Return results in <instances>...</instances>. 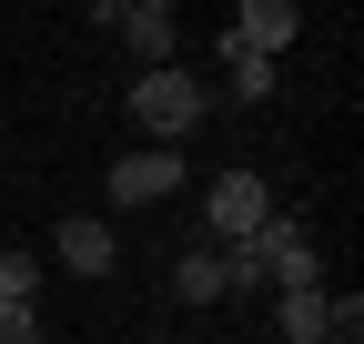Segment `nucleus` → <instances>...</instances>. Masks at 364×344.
Masks as SVG:
<instances>
[{
	"instance_id": "obj_10",
	"label": "nucleus",
	"mask_w": 364,
	"mask_h": 344,
	"mask_svg": "<svg viewBox=\"0 0 364 344\" xmlns=\"http://www.w3.org/2000/svg\"><path fill=\"white\" fill-rule=\"evenodd\" d=\"M223 61H233V102H243V112H263V92H273V61H253V51H223Z\"/></svg>"
},
{
	"instance_id": "obj_7",
	"label": "nucleus",
	"mask_w": 364,
	"mask_h": 344,
	"mask_svg": "<svg viewBox=\"0 0 364 344\" xmlns=\"http://www.w3.org/2000/svg\"><path fill=\"white\" fill-rule=\"evenodd\" d=\"M172 284H182V304H213V294H233V264L203 243V253H182V264H172Z\"/></svg>"
},
{
	"instance_id": "obj_11",
	"label": "nucleus",
	"mask_w": 364,
	"mask_h": 344,
	"mask_svg": "<svg viewBox=\"0 0 364 344\" xmlns=\"http://www.w3.org/2000/svg\"><path fill=\"white\" fill-rule=\"evenodd\" d=\"M31 284H41L31 253H0V304H31Z\"/></svg>"
},
{
	"instance_id": "obj_12",
	"label": "nucleus",
	"mask_w": 364,
	"mask_h": 344,
	"mask_svg": "<svg viewBox=\"0 0 364 344\" xmlns=\"http://www.w3.org/2000/svg\"><path fill=\"white\" fill-rule=\"evenodd\" d=\"M324 344H364V304H354V294H344L334 314H324Z\"/></svg>"
},
{
	"instance_id": "obj_5",
	"label": "nucleus",
	"mask_w": 364,
	"mask_h": 344,
	"mask_svg": "<svg viewBox=\"0 0 364 344\" xmlns=\"http://www.w3.org/2000/svg\"><path fill=\"white\" fill-rule=\"evenodd\" d=\"M294 31H304V11H294V0H243V11H233V31H223V51H253V61H273Z\"/></svg>"
},
{
	"instance_id": "obj_2",
	"label": "nucleus",
	"mask_w": 364,
	"mask_h": 344,
	"mask_svg": "<svg viewBox=\"0 0 364 344\" xmlns=\"http://www.w3.org/2000/svg\"><path fill=\"white\" fill-rule=\"evenodd\" d=\"M203 112H213V102H203V81L182 71V61H172V71H142V81H132V122L152 132V152H182V142L203 132Z\"/></svg>"
},
{
	"instance_id": "obj_8",
	"label": "nucleus",
	"mask_w": 364,
	"mask_h": 344,
	"mask_svg": "<svg viewBox=\"0 0 364 344\" xmlns=\"http://www.w3.org/2000/svg\"><path fill=\"white\" fill-rule=\"evenodd\" d=\"M324 314H334L324 284H314V294H284V344H324Z\"/></svg>"
},
{
	"instance_id": "obj_4",
	"label": "nucleus",
	"mask_w": 364,
	"mask_h": 344,
	"mask_svg": "<svg viewBox=\"0 0 364 344\" xmlns=\"http://www.w3.org/2000/svg\"><path fill=\"white\" fill-rule=\"evenodd\" d=\"M102 31H122L142 71H172V41H182V21L162 11V0H112V11H102Z\"/></svg>"
},
{
	"instance_id": "obj_6",
	"label": "nucleus",
	"mask_w": 364,
	"mask_h": 344,
	"mask_svg": "<svg viewBox=\"0 0 364 344\" xmlns=\"http://www.w3.org/2000/svg\"><path fill=\"white\" fill-rule=\"evenodd\" d=\"M162 193H182V152H122L112 162V203H162Z\"/></svg>"
},
{
	"instance_id": "obj_3",
	"label": "nucleus",
	"mask_w": 364,
	"mask_h": 344,
	"mask_svg": "<svg viewBox=\"0 0 364 344\" xmlns=\"http://www.w3.org/2000/svg\"><path fill=\"white\" fill-rule=\"evenodd\" d=\"M203 223H213V243H253V233L273 223V193H263V172H223V183L203 193Z\"/></svg>"
},
{
	"instance_id": "obj_13",
	"label": "nucleus",
	"mask_w": 364,
	"mask_h": 344,
	"mask_svg": "<svg viewBox=\"0 0 364 344\" xmlns=\"http://www.w3.org/2000/svg\"><path fill=\"white\" fill-rule=\"evenodd\" d=\"M0 344H41V314L31 304H0Z\"/></svg>"
},
{
	"instance_id": "obj_9",
	"label": "nucleus",
	"mask_w": 364,
	"mask_h": 344,
	"mask_svg": "<svg viewBox=\"0 0 364 344\" xmlns=\"http://www.w3.org/2000/svg\"><path fill=\"white\" fill-rule=\"evenodd\" d=\"M61 264L71 274H112V233L102 223H61Z\"/></svg>"
},
{
	"instance_id": "obj_1",
	"label": "nucleus",
	"mask_w": 364,
	"mask_h": 344,
	"mask_svg": "<svg viewBox=\"0 0 364 344\" xmlns=\"http://www.w3.org/2000/svg\"><path fill=\"white\" fill-rule=\"evenodd\" d=\"M213 253L233 264V284H284V294H314V284H324V264H314V233L294 223V213H273L253 243H213Z\"/></svg>"
}]
</instances>
